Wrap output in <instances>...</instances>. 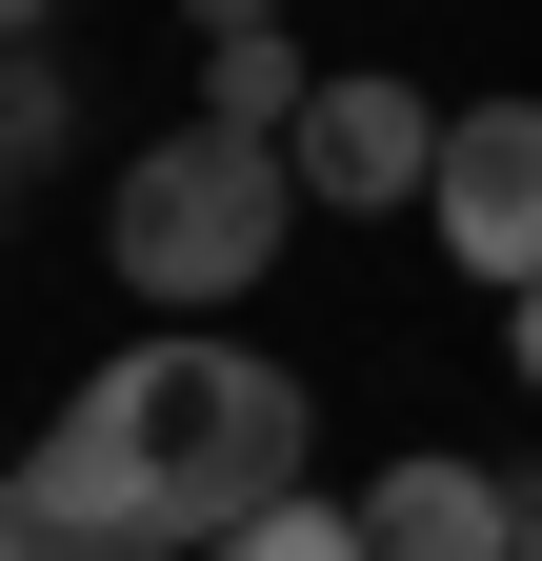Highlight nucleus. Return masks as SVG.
Wrapping results in <instances>:
<instances>
[{
    "label": "nucleus",
    "mask_w": 542,
    "mask_h": 561,
    "mask_svg": "<svg viewBox=\"0 0 542 561\" xmlns=\"http://www.w3.org/2000/svg\"><path fill=\"white\" fill-rule=\"evenodd\" d=\"M21 502L60 522V561H222L261 502H302V381L261 341H142L21 442Z\"/></svg>",
    "instance_id": "f257e3e1"
},
{
    "label": "nucleus",
    "mask_w": 542,
    "mask_h": 561,
    "mask_svg": "<svg viewBox=\"0 0 542 561\" xmlns=\"http://www.w3.org/2000/svg\"><path fill=\"white\" fill-rule=\"evenodd\" d=\"M282 221H302V161H282V140H222V121L142 140L121 201H101V241H121L142 301H241V280L282 261Z\"/></svg>",
    "instance_id": "f03ea898"
},
{
    "label": "nucleus",
    "mask_w": 542,
    "mask_h": 561,
    "mask_svg": "<svg viewBox=\"0 0 542 561\" xmlns=\"http://www.w3.org/2000/svg\"><path fill=\"white\" fill-rule=\"evenodd\" d=\"M422 221H442V261L462 280H542V101H462L442 121V181H422Z\"/></svg>",
    "instance_id": "7ed1b4c3"
},
{
    "label": "nucleus",
    "mask_w": 542,
    "mask_h": 561,
    "mask_svg": "<svg viewBox=\"0 0 542 561\" xmlns=\"http://www.w3.org/2000/svg\"><path fill=\"white\" fill-rule=\"evenodd\" d=\"M442 181V101L382 81V60H342V81L302 101V201H342V221H382V201Z\"/></svg>",
    "instance_id": "20e7f679"
},
{
    "label": "nucleus",
    "mask_w": 542,
    "mask_h": 561,
    "mask_svg": "<svg viewBox=\"0 0 542 561\" xmlns=\"http://www.w3.org/2000/svg\"><path fill=\"white\" fill-rule=\"evenodd\" d=\"M362 541L382 561H522V481H483V461H382L362 481Z\"/></svg>",
    "instance_id": "39448f33"
},
{
    "label": "nucleus",
    "mask_w": 542,
    "mask_h": 561,
    "mask_svg": "<svg viewBox=\"0 0 542 561\" xmlns=\"http://www.w3.org/2000/svg\"><path fill=\"white\" fill-rule=\"evenodd\" d=\"M302 101H321V81H302L282 21H261V41H201V121H222V140H302Z\"/></svg>",
    "instance_id": "423d86ee"
},
{
    "label": "nucleus",
    "mask_w": 542,
    "mask_h": 561,
    "mask_svg": "<svg viewBox=\"0 0 542 561\" xmlns=\"http://www.w3.org/2000/svg\"><path fill=\"white\" fill-rule=\"evenodd\" d=\"M60 140H81V101H60V60H41V41H0V181H41Z\"/></svg>",
    "instance_id": "0eeeda50"
},
{
    "label": "nucleus",
    "mask_w": 542,
    "mask_h": 561,
    "mask_svg": "<svg viewBox=\"0 0 542 561\" xmlns=\"http://www.w3.org/2000/svg\"><path fill=\"white\" fill-rule=\"evenodd\" d=\"M222 561H382V541H362V502H261Z\"/></svg>",
    "instance_id": "6e6552de"
},
{
    "label": "nucleus",
    "mask_w": 542,
    "mask_h": 561,
    "mask_svg": "<svg viewBox=\"0 0 542 561\" xmlns=\"http://www.w3.org/2000/svg\"><path fill=\"white\" fill-rule=\"evenodd\" d=\"M181 21H201V41H261V21H282V0H181Z\"/></svg>",
    "instance_id": "1a4fd4ad"
},
{
    "label": "nucleus",
    "mask_w": 542,
    "mask_h": 561,
    "mask_svg": "<svg viewBox=\"0 0 542 561\" xmlns=\"http://www.w3.org/2000/svg\"><path fill=\"white\" fill-rule=\"evenodd\" d=\"M503 341H522V381H542V280H522V321H503Z\"/></svg>",
    "instance_id": "9d476101"
},
{
    "label": "nucleus",
    "mask_w": 542,
    "mask_h": 561,
    "mask_svg": "<svg viewBox=\"0 0 542 561\" xmlns=\"http://www.w3.org/2000/svg\"><path fill=\"white\" fill-rule=\"evenodd\" d=\"M41 21H60V0H0V41H41Z\"/></svg>",
    "instance_id": "9b49d317"
},
{
    "label": "nucleus",
    "mask_w": 542,
    "mask_h": 561,
    "mask_svg": "<svg viewBox=\"0 0 542 561\" xmlns=\"http://www.w3.org/2000/svg\"><path fill=\"white\" fill-rule=\"evenodd\" d=\"M522 561H542V481H522Z\"/></svg>",
    "instance_id": "f8f14e48"
},
{
    "label": "nucleus",
    "mask_w": 542,
    "mask_h": 561,
    "mask_svg": "<svg viewBox=\"0 0 542 561\" xmlns=\"http://www.w3.org/2000/svg\"><path fill=\"white\" fill-rule=\"evenodd\" d=\"M0 481H21V442H0Z\"/></svg>",
    "instance_id": "ddd939ff"
},
{
    "label": "nucleus",
    "mask_w": 542,
    "mask_h": 561,
    "mask_svg": "<svg viewBox=\"0 0 542 561\" xmlns=\"http://www.w3.org/2000/svg\"><path fill=\"white\" fill-rule=\"evenodd\" d=\"M0 201H21V181H0Z\"/></svg>",
    "instance_id": "4468645a"
}]
</instances>
